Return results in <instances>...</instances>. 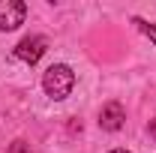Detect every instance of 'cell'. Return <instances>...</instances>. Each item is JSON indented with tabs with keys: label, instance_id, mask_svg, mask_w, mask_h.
Masks as SVG:
<instances>
[{
	"label": "cell",
	"instance_id": "7a4b0ae2",
	"mask_svg": "<svg viewBox=\"0 0 156 153\" xmlns=\"http://www.w3.org/2000/svg\"><path fill=\"white\" fill-rule=\"evenodd\" d=\"M27 3L21 0H0V30H15L24 24Z\"/></svg>",
	"mask_w": 156,
	"mask_h": 153
},
{
	"label": "cell",
	"instance_id": "5b68a950",
	"mask_svg": "<svg viewBox=\"0 0 156 153\" xmlns=\"http://www.w3.org/2000/svg\"><path fill=\"white\" fill-rule=\"evenodd\" d=\"M135 24L141 27V33H147V36H150V42L156 45V24H147V21H141V18H135Z\"/></svg>",
	"mask_w": 156,
	"mask_h": 153
},
{
	"label": "cell",
	"instance_id": "8992f818",
	"mask_svg": "<svg viewBox=\"0 0 156 153\" xmlns=\"http://www.w3.org/2000/svg\"><path fill=\"white\" fill-rule=\"evenodd\" d=\"M6 153H30V144L18 138V141H12V144H9V150H6Z\"/></svg>",
	"mask_w": 156,
	"mask_h": 153
},
{
	"label": "cell",
	"instance_id": "6da1fadb",
	"mask_svg": "<svg viewBox=\"0 0 156 153\" xmlns=\"http://www.w3.org/2000/svg\"><path fill=\"white\" fill-rule=\"evenodd\" d=\"M42 87H45V93L51 96V99H66V96L72 93V87H75V72L66 63H54V66L45 69Z\"/></svg>",
	"mask_w": 156,
	"mask_h": 153
},
{
	"label": "cell",
	"instance_id": "277c9868",
	"mask_svg": "<svg viewBox=\"0 0 156 153\" xmlns=\"http://www.w3.org/2000/svg\"><path fill=\"white\" fill-rule=\"evenodd\" d=\"M123 120H126V111H123L120 102H108V105L99 111V126H102L105 132H117V129L123 126Z\"/></svg>",
	"mask_w": 156,
	"mask_h": 153
},
{
	"label": "cell",
	"instance_id": "52a82bcc",
	"mask_svg": "<svg viewBox=\"0 0 156 153\" xmlns=\"http://www.w3.org/2000/svg\"><path fill=\"white\" fill-rule=\"evenodd\" d=\"M111 153H129V150H111Z\"/></svg>",
	"mask_w": 156,
	"mask_h": 153
},
{
	"label": "cell",
	"instance_id": "3957f363",
	"mask_svg": "<svg viewBox=\"0 0 156 153\" xmlns=\"http://www.w3.org/2000/svg\"><path fill=\"white\" fill-rule=\"evenodd\" d=\"M45 51H48V39L45 36H27V39H21L18 45H15V57L24 60V63H30V66H33Z\"/></svg>",
	"mask_w": 156,
	"mask_h": 153
}]
</instances>
